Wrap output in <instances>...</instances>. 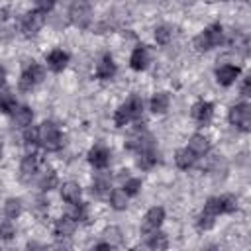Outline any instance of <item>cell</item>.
<instances>
[{
    "instance_id": "1",
    "label": "cell",
    "mask_w": 251,
    "mask_h": 251,
    "mask_svg": "<svg viewBox=\"0 0 251 251\" xmlns=\"http://www.w3.org/2000/svg\"><path fill=\"white\" fill-rule=\"evenodd\" d=\"M141 114H143V100H141L139 96L133 94L126 104H122V106L116 110V114H114V122H116L118 127H124L126 124L139 120Z\"/></svg>"
},
{
    "instance_id": "2",
    "label": "cell",
    "mask_w": 251,
    "mask_h": 251,
    "mask_svg": "<svg viewBox=\"0 0 251 251\" xmlns=\"http://www.w3.org/2000/svg\"><path fill=\"white\" fill-rule=\"evenodd\" d=\"M39 145L47 151H59L63 147V135L53 122H43L39 126Z\"/></svg>"
},
{
    "instance_id": "3",
    "label": "cell",
    "mask_w": 251,
    "mask_h": 251,
    "mask_svg": "<svg viewBox=\"0 0 251 251\" xmlns=\"http://www.w3.org/2000/svg\"><path fill=\"white\" fill-rule=\"evenodd\" d=\"M222 41H224V27L220 24H212L200 35L194 37V47L198 51H208V49L220 45Z\"/></svg>"
},
{
    "instance_id": "4",
    "label": "cell",
    "mask_w": 251,
    "mask_h": 251,
    "mask_svg": "<svg viewBox=\"0 0 251 251\" xmlns=\"http://www.w3.org/2000/svg\"><path fill=\"white\" fill-rule=\"evenodd\" d=\"M229 124L241 131H251V104H235L229 110Z\"/></svg>"
},
{
    "instance_id": "5",
    "label": "cell",
    "mask_w": 251,
    "mask_h": 251,
    "mask_svg": "<svg viewBox=\"0 0 251 251\" xmlns=\"http://www.w3.org/2000/svg\"><path fill=\"white\" fill-rule=\"evenodd\" d=\"M218 214H224L222 212V204H220V196L218 198H210L204 206V210L200 212L198 216V227L200 229H212L214 224H216V218Z\"/></svg>"
},
{
    "instance_id": "6",
    "label": "cell",
    "mask_w": 251,
    "mask_h": 251,
    "mask_svg": "<svg viewBox=\"0 0 251 251\" xmlns=\"http://www.w3.org/2000/svg\"><path fill=\"white\" fill-rule=\"evenodd\" d=\"M45 16H47V14H43V12H39V10H31V12L24 14L22 20H20V27H22L24 35H27V37L35 35V33L41 29V25H43Z\"/></svg>"
},
{
    "instance_id": "7",
    "label": "cell",
    "mask_w": 251,
    "mask_h": 251,
    "mask_svg": "<svg viewBox=\"0 0 251 251\" xmlns=\"http://www.w3.org/2000/svg\"><path fill=\"white\" fill-rule=\"evenodd\" d=\"M126 147L127 149H135L139 153H145V151H153V137L145 131V129H137L135 133H131L126 141Z\"/></svg>"
},
{
    "instance_id": "8",
    "label": "cell",
    "mask_w": 251,
    "mask_h": 251,
    "mask_svg": "<svg viewBox=\"0 0 251 251\" xmlns=\"http://www.w3.org/2000/svg\"><path fill=\"white\" fill-rule=\"evenodd\" d=\"M90 16H92V12H90V4L88 2H75L71 6V10H69L71 22L75 25H78V27H86L90 24Z\"/></svg>"
},
{
    "instance_id": "9",
    "label": "cell",
    "mask_w": 251,
    "mask_h": 251,
    "mask_svg": "<svg viewBox=\"0 0 251 251\" xmlns=\"http://www.w3.org/2000/svg\"><path fill=\"white\" fill-rule=\"evenodd\" d=\"M163 220H165V210H163L161 206L151 208V210L145 214L143 222H141V231H143V233H155L157 227L163 224Z\"/></svg>"
},
{
    "instance_id": "10",
    "label": "cell",
    "mask_w": 251,
    "mask_h": 251,
    "mask_svg": "<svg viewBox=\"0 0 251 251\" xmlns=\"http://www.w3.org/2000/svg\"><path fill=\"white\" fill-rule=\"evenodd\" d=\"M88 161L94 169H106L108 163H110V151L106 147H92L88 151Z\"/></svg>"
},
{
    "instance_id": "11",
    "label": "cell",
    "mask_w": 251,
    "mask_h": 251,
    "mask_svg": "<svg viewBox=\"0 0 251 251\" xmlns=\"http://www.w3.org/2000/svg\"><path fill=\"white\" fill-rule=\"evenodd\" d=\"M237 76H239V69L233 65H222L216 69V80L222 86H229Z\"/></svg>"
},
{
    "instance_id": "12",
    "label": "cell",
    "mask_w": 251,
    "mask_h": 251,
    "mask_svg": "<svg viewBox=\"0 0 251 251\" xmlns=\"http://www.w3.org/2000/svg\"><path fill=\"white\" fill-rule=\"evenodd\" d=\"M212 114H214V106L210 102H196L192 106V118L198 122V124H208L212 120Z\"/></svg>"
},
{
    "instance_id": "13",
    "label": "cell",
    "mask_w": 251,
    "mask_h": 251,
    "mask_svg": "<svg viewBox=\"0 0 251 251\" xmlns=\"http://www.w3.org/2000/svg\"><path fill=\"white\" fill-rule=\"evenodd\" d=\"M114 75H116V63H114V59L110 55H102L100 63L96 65V76L102 78V80H106V78H112Z\"/></svg>"
},
{
    "instance_id": "14",
    "label": "cell",
    "mask_w": 251,
    "mask_h": 251,
    "mask_svg": "<svg viewBox=\"0 0 251 251\" xmlns=\"http://www.w3.org/2000/svg\"><path fill=\"white\" fill-rule=\"evenodd\" d=\"M75 227H76V220L73 218V216H63V218H59L57 222H55V235L57 237H69L73 231H75Z\"/></svg>"
},
{
    "instance_id": "15",
    "label": "cell",
    "mask_w": 251,
    "mask_h": 251,
    "mask_svg": "<svg viewBox=\"0 0 251 251\" xmlns=\"http://www.w3.org/2000/svg\"><path fill=\"white\" fill-rule=\"evenodd\" d=\"M67 63H69V55L65 51H61V49H55V51H51L47 55V65L55 73H61L67 67Z\"/></svg>"
},
{
    "instance_id": "16",
    "label": "cell",
    "mask_w": 251,
    "mask_h": 251,
    "mask_svg": "<svg viewBox=\"0 0 251 251\" xmlns=\"http://www.w3.org/2000/svg\"><path fill=\"white\" fill-rule=\"evenodd\" d=\"M41 161H39V155L35 153H27L24 159H22V165H20V171H22V176L27 178V176H33V173H37Z\"/></svg>"
},
{
    "instance_id": "17",
    "label": "cell",
    "mask_w": 251,
    "mask_h": 251,
    "mask_svg": "<svg viewBox=\"0 0 251 251\" xmlns=\"http://www.w3.org/2000/svg\"><path fill=\"white\" fill-rule=\"evenodd\" d=\"M80 194H82V190H80V186L76 182H65L61 186V196L69 204H78L80 202Z\"/></svg>"
},
{
    "instance_id": "18",
    "label": "cell",
    "mask_w": 251,
    "mask_h": 251,
    "mask_svg": "<svg viewBox=\"0 0 251 251\" xmlns=\"http://www.w3.org/2000/svg\"><path fill=\"white\" fill-rule=\"evenodd\" d=\"M147 63H149V53H147V49H145V47H135L133 53H131V57H129L131 69H133V71H143V69L147 67Z\"/></svg>"
},
{
    "instance_id": "19",
    "label": "cell",
    "mask_w": 251,
    "mask_h": 251,
    "mask_svg": "<svg viewBox=\"0 0 251 251\" xmlns=\"http://www.w3.org/2000/svg\"><path fill=\"white\" fill-rule=\"evenodd\" d=\"M188 149H190L194 155H204V153H208V149H210V141H208L206 135L196 133V135L190 137V141H188Z\"/></svg>"
},
{
    "instance_id": "20",
    "label": "cell",
    "mask_w": 251,
    "mask_h": 251,
    "mask_svg": "<svg viewBox=\"0 0 251 251\" xmlns=\"http://www.w3.org/2000/svg\"><path fill=\"white\" fill-rule=\"evenodd\" d=\"M33 120V112L29 106H18V110L14 112V124L20 127H27Z\"/></svg>"
},
{
    "instance_id": "21",
    "label": "cell",
    "mask_w": 251,
    "mask_h": 251,
    "mask_svg": "<svg viewBox=\"0 0 251 251\" xmlns=\"http://www.w3.org/2000/svg\"><path fill=\"white\" fill-rule=\"evenodd\" d=\"M194 161H196V155H194L188 147L178 149V151L175 153V163H176V167H180V169H188V167H192Z\"/></svg>"
},
{
    "instance_id": "22",
    "label": "cell",
    "mask_w": 251,
    "mask_h": 251,
    "mask_svg": "<svg viewBox=\"0 0 251 251\" xmlns=\"http://www.w3.org/2000/svg\"><path fill=\"white\" fill-rule=\"evenodd\" d=\"M0 106H2V112L4 114H14L18 110V104H16V98L8 92V86L4 84L2 88V98H0Z\"/></svg>"
},
{
    "instance_id": "23",
    "label": "cell",
    "mask_w": 251,
    "mask_h": 251,
    "mask_svg": "<svg viewBox=\"0 0 251 251\" xmlns=\"http://www.w3.org/2000/svg\"><path fill=\"white\" fill-rule=\"evenodd\" d=\"M110 204L114 210H124L127 206V192L124 188H116L110 192Z\"/></svg>"
},
{
    "instance_id": "24",
    "label": "cell",
    "mask_w": 251,
    "mask_h": 251,
    "mask_svg": "<svg viewBox=\"0 0 251 251\" xmlns=\"http://www.w3.org/2000/svg\"><path fill=\"white\" fill-rule=\"evenodd\" d=\"M167 108H169V94L167 92H157L151 98V110L155 114H163V112H167Z\"/></svg>"
},
{
    "instance_id": "25",
    "label": "cell",
    "mask_w": 251,
    "mask_h": 251,
    "mask_svg": "<svg viewBox=\"0 0 251 251\" xmlns=\"http://www.w3.org/2000/svg\"><path fill=\"white\" fill-rule=\"evenodd\" d=\"M147 245H149L151 251H165L167 245H169V237H167V233H163V231H155V233L151 235V239H149Z\"/></svg>"
},
{
    "instance_id": "26",
    "label": "cell",
    "mask_w": 251,
    "mask_h": 251,
    "mask_svg": "<svg viewBox=\"0 0 251 251\" xmlns=\"http://www.w3.org/2000/svg\"><path fill=\"white\" fill-rule=\"evenodd\" d=\"M4 214L8 220H16L22 214V202L18 198H8L4 204Z\"/></svg>"
},
{
    "instance_id": "27",
    "label": "cell",
    "mask_w": 251,
    "mask_h": 251,
    "mask_svg": "<svg viewBox=\"0 0 251 251\" xmlns=\"http://www.w3.org/2000/svg\"><path fill=\"white\" fill-rule=\"evenodd\" d=\"M102 235H104V239H106V243H108L110 247H114V245H120V243H122V231H120V227H116V226L106 227Z\"/></svg>"
},
{
    "instance_id": "28",
    "label": "cell",
    "mask_w": 251,
    "mask_h": 251,
    "mask_svg": "<svg viewBox=\"0 0 251 251\" xmlns=\"http://www.w3.org/2000/svg\"><path fill=\"white\" fill-rule=\"evenodd\" d=\"M110 192V178L108 176H98L96 180H94V184H92V194H96V196H106Z\"/></svg>"
},
{
    "instance_id": "29",
    "label": "cell",
    "mask_w": 251,
    "mask_h": 251,
    "mask_svg": "<svg viewBox=\"0 0 251 251\" xmlns=\"http://www.w3.org/2000/svg\"><path fill=\"white\" fill-rule=\"evenodd\" d=\"M155 163H157V155H155V149H153V151H145V153H139V159H137V167H141L143 171L151 169Z\"/></svg>"
},
{
    "instance_id": "30",
    "label": "cell",
    "mask_w": 251,
    "mask_h": 251,
    "mask_svg": "<svg viewBox=\"0 0 251 251\" xmlns=\"http://www.w3.org/2000/svg\"><path fill=\"white\" fill-rule=\"evenodd\" d=\"M55 184H57V175H55L53 171H47V173L41 176V180H39V188H41L43 192L55 188Z\"/></svg>"
},
{
    "instance_id": "31",
    "label": "cell",
    "mask_w": 251,
    "mask_h": 251,
    "mask_svg": "<svg viewBox=\"0 0 251 251\" xmlns=\"http://www.w3.org/2000/svg\"><path fill=\"white\" fill-rule=\"evenodd\" d=\"M24 141L27 147H33L39 143V127H27L24 133Z\"/></svg>"
},
{
    "instance_id": "32",
    "label": "cell",
    "mask_w": 251,
    "mask_h": 251,
    "mask_svg": "<svg viewBox=\"0 0 251 251\" xmlns=\"http://www.w3.org/2000/svg\"><path fill=\"white\" fill-rule=\"evenodd\" d=\"M220 204H222V212H224V214L235 212V208H237V200H235L233 196H229V194L220 196Z\"/></svg>"
},
{
    "instance_id": "33",
    "label": "cell",
    "mask_w": 251,
    "mask_h": 251,
    "mask_svg": "<svg viewBox=\"0 0 251 251\" xmlns=\"http://www.w3.org/2000/svg\"><path fill=\"white\" fill-rule=\"evenodd\" d=\"M171 35H173V31H171V27H167V25H159V27L155 29V39H157V43H161V45L169 43Z\"/></svg>"
},
{
    "instance_id": "34",
    "label": "cell",
    "mask_w": 251,
    "mask_h": 251,
    "mask_svg": "<svg viewBox=\"0 0 251 251\" xmlns=\"http://www.w3.org/2000/svg\"><path fill=\"white\" fill-rule=\"evenodd\" d=\"M25 71H27V73H29V76L35 80V84L43 80V75H45V71H43V67H41V65H37V63H31V65H27V67H25Z\"/></svg>"
},
{
    "instance_id": "35",
    "label": "cell",
    "mask_w": 251,
    "mask_h": 251,
    "mask_svg": "<svg viewBox=\"0 0 251 251\" xmlns=\"http://www.w3.org/2000/svg\"><path fill=\"white\" fill-rule=\"evenodd\" d=\"M18 86H20V90H24V92H29V90L35 86V80L29 76V73H27V71H24V73H22V76H20V82H18Z\"/></svg>"
},
{
    "instance_id": "36",
    "label": "cell",
    "mask_w": 251,
    "mask_h": 251,
    "mask_svg": "<svg viewBox=\"0 0 251 251\" xmlns=\"http://www.w3.org/2000/svg\"><path fill=\"white\" fill-rule=\"evenodd\" d=\"M139 188H141V180H139V178H127V180H126V184H124V190L127 192V196L137 194V192H139Z\"/></svg>"
},
{
    "instance_id": "37",
    "label": "cell",
    "mask_w": 251,
    "mask_h": 251,
    "mask_svg": "<svg viewBox=\"0 0 251 251\" xmlns=\"http://www.w3.org/2000/svg\"><path fill=\"white\" fill-rule=\"evenodd\" d=\"M12 235H16V227L10 224V220H6V222L2 224V237H4V239H10Z\"/></svg>"
},
{
    "instance_id": "38",
    "label": "cell",
    "mask_w": 251,
    "mask_h": 251,
    "mask_svg": "<svg viewBox=\"0 0 251 251\" xmlns=\"http://www.w3.org/2000/svg\"><path fill=\"white\" fill-rule=\"evenodd\" d=\"M53 6H55V2H51V0H39V2L35 4V10H39V12L47 14V12H49Z\"/></svg>"
},
{
    "instance_id": "39",
    "label": "cell",
    "mask_w": 251,
    "mask_h": 251,
    "mask_svg": "<svg viewBox=\"0 0 251 251\" xmlns=\"http://www.w3.org/2000/svg\"><path fill=\"white\" fill-rule=\"evenodd\" d=\"M241 94L243 96H251V76H247L241 84Z\"/></svg>"
},
{
    "instance_id": "40",
    "label": "cell",
    "mask_w": 251,
    "mask_h": 251,
    "mask_svg": "<svg viewBox=\"0 0 251 251\" xmlns=\"http://www.w3.org/2000/svg\"><path fill=\"white\" fill-rule=\"evenodd\" d=\"M27 251H47L41 243H37V241H29L27 243Z\"/></svg>"
},
{
    "instance_id": "41",
    "label": "cell",
    "mask_w": 251,
    "mask_h": 251,
    "mask_svg": "<svg viewBox=\"0 0 251 251\" xmlns=\"http://www.w3.org/2000/svg\"><path fill=\"white\" fill-rule=\"evenodd\" d=\"M90 251H112V247H110L108 243H98V245H94Z\"/></svg>"
},
{
    "instance_id": "42",
    "label": "cell",
    "mask_w": 251,
    "mask_h": 251,
    "mask_svg": "<svg viewBox=\"0 0 251 251\" xmlns=\"http://www.w3.org/2000/svg\"><path fill=\"white\" fill-rule=\"evenodd\" d=\"M53 251H73V249H71L69 245H55Z\"/></svg>"
},
{
    "instance_id": "43",
    "label": "cell",
    "mask_w": 251,
    "mask_h": 251,
    "mask_svg": "<svg viewBox=\"0 0 251 251\" xmlns=\"http://www.w3.org/2000/svg\"><path fill=\"white\" fill-rule=\"evenodd\" d=\"M133 251H151V249H149V245H141V247H135Z\"/></svg>"
}]
</instances>
